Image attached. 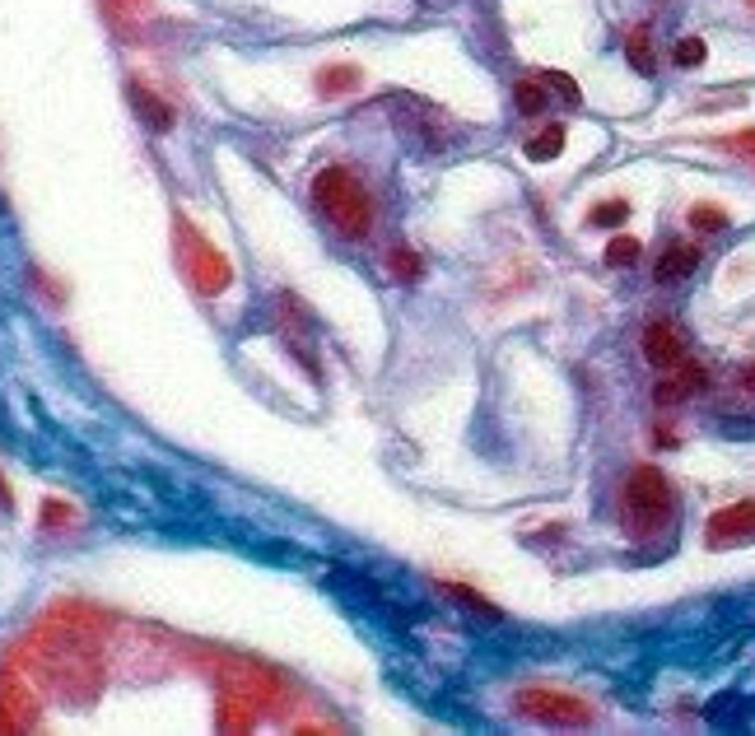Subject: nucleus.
Segmentation results:
<instances>
[{
    "label": "nucleus",
    "mask_w": 755,
    "mask_h": 736,
    "mask_svg": "<svg viewBox=\"0 0 755 736\" xmlns=\"http://www.w3.org/2000/svg\"><path fill=\"white\" fill-rule=\"evenodd\" d=\"M625 219H629L625 201H602V205H592V215H588L592 229H616V224H625Z\"/></svg>",
    "instance_id": "2eb2a0df"
},
{
    "label": "nucleus",
    "mask_w": 755,
    "mask_h": 736,
    "mask_svg": "<svg viewBox=\"0 0 755 736\" xmlns=\"http://www.w3.org/2000/svg\"><path fill=\"white\" fill-rule=\"evenodd\" d=\"M705 388H709L705 368H699V364H676V373L662 378L653 388V401H658V406H676V401H691L695 392H705Z\"/></svg>",
    "instance_id": "423d86ee"
},
{
    "label": "nucleus",
    "mask_w": 755,
    "mask_h": 736,
    "mask_svg": "<svg viewBox=\"0 0 755 736\" xmlns=\"http://www.w3.org/2000/svg\"><path fill=\"white\" fill-rule=\"evenodd\" d=\"M312 201L322 205V215L337 224L345 238H364L374 229V201H368L364 182L350 168H322L312 178Z\"/></svg>",
    "instance_id": "f03ea898"
},
{
    "label": "nucleus",
    "mask_w": 755,
    "mask_h": 736,
    "mask_svg": "<svg viewBox=\"0 0 755 736\" xmlns=\"http://www.w3.org/2000/svg\"><path fill=\"white\" fill-rule=\"evenodd\" d=\"M388 275H392V280H415V275H420V257H415L411 248H397V252L388 257Z\"/></svg>",
    "instance_id": "f3484780"
},
{
    "label": "nucleus",
    "mask_w": 755,
    "mask_h": 736,
    "mask_svg": "<svg viewBox=\"0 0 755 736\" xmlns=\"http://www.w3.org/2000/svg\"><path fill=\"white\" fill-rule=\"evenodd\" d=\"M559 150H565V127H546L541 135L527 140V159L532 164H551Z\"/></svg>",
    "instance_id": "f8f14e48"
},
{
    "label": "nucleus",
    "mask_w": 755,
    "mask_h": 736,
    "mask_svg": "<svg viewBox=\"0 0 755 736\" xmlns=\"http://www.w3.org/2000/svg\"><path fill=\"white\" fill-rule=\"evenodd\" d=\"M541 80H546V90H555V94L565 98V103H574V108H578V103H583V90H578V84L565 75V70H541Z\"/></svg>",
    "instance_id": "dca6fc26"
},
{
    "label": "nucleus",
    "mask_w": 755,
    "mask_h": 736,
    "mask_svg": "<svg viewBox=\"0 0 755 736\" xmlns=\"http://www.w3.org/2000/svg\"><path fill=\"white\" fill-rule=\"evenodd\" d=\"M705 541L713 550H728V546H751L755 541V499H746V503H732V508H723V513H713L709 518V532H705Z\"/></svg>",
    "instance_id": "20e7f679"
},
{
    "label": "nucleus",
    "mask_w": 755,
    "mask_h": 736,
    "mask_svg": "<svg viewBox=\"0 0 755 736\" xmlns=\"http://www.w3.org/2000/svg\"><path fill=\"white\" fill-rule=\"evenodd\" d=\"M672 57H676V66H686V70H691V66H705L709 47H705V38H681Z\"/></svg>",
    "instance_id": "a211bd4d"
},
{
    "label": "nucleus",
    "mask_w": 755,
    "mask_h": 736,
    "mask_svg": "<svg viewBox=\"0 0 755 736\" xmlns=\"http://www.w3.org/2000/svg\"><path fill=\"white\" fill-rule=\"evenodd\" d=\"M127 94H131V103H135V112L145 117L154 131H168V127H173V108H168L164 98H154V94L145 90V84H135V80H131V84H127Z\"/></svg>",
    "instance_id": "6e6552de"
},
{
    "label": "nucleus",
    "mask_w": 755,
    "mask_h": 736,
    "mask_svg": "<svg viewBox=\"0 0 755 736\" xmlns=\"http://www.w3.org/2000/svg\"><path fill=\"white\" fill-rule=\"evenodd\" d=\"M732 145H736V150H742V154H751V159H755V131H742V135H736V140H732Z\"/></svg>",
    "instance_id": "6ab92c4d"
},
{
    "label": "nucleus",
    "mask_w": 755,
    "mask_h": 736,
    "mask_svg": "<svg viewBox=\"0 0 755 736\" xmlns=\"http://www.w3.org/2000/svg\"><path fill=\"white\" fill-rule=\"evenodd\" d=\"M672 513H676L672 480H666L658 466L629 471V480L621 489V522H625V532L635 541H648V536H658L666 522H672Z\"/></svg>",
    "instance_id": "f257e3e1"
},
{
    "label": "nucleus",
    "mask_w": 755,
    "mask_h": 736,
    "mask_svg": "<svg viewBox=\"0 0 755 736\" xmlns=\"http://www.w3.org/2000/svg\"><path fill=\"white\" fill-rule=\"evenodd\" d=\"M644 359L653 368H676L686 359V341H681V331L672 322H648L644 327Z\"/></svg>",
    "instance_id": "39448f33"
},
{
    "label": "nucleus",
    "mask_w": 755,
    "mask_h": 736,
    "mask_svg": "<svg viewBox=\"0 0 755 736\" xmlns=\"http://www.w3.org/2000/svg\"><path fill=\"white\" fill-rule=\"evenodd\" d=\"M691 229H699V234H723L728 229V210H718V205H691Z\"/></svg>",
    "instance_id": "4468645a"
},
{
    "label": "nucleus",
    "mask_w": 755,
    "mask_h": 736,
    "mask_svg": "<svg viewBox=\"0 0 755 736\" xmlns=\"http://www.w3.org/2000/svg\"><path fill=\"white\" fill-rule=\"evenodd\" d=\"M742 388L755 392V364H746V373H742Z\"/></svg>",
    "instance_id": "aec40b11"
},
{
    "label": "nucleus",
    "mask_w": 755,
    "mask_h": 736,
    "mask_svg": "<svg viewBox=\"0 0 755 736\" xmlns=\"http://www.w3.org/2000/svg\"><path fill=\"white\" fill-rule=\"evenodd\" d=\"M639 238H629V234H616V238H611L606 242V266H635V261H639Z\"/></svg>",
    "instance_id": "ddd939ff"
},
{
    "label": "nucleus",
    "mask_w": 755,
    "mask_h": 736,
    "mask_svg": "<svg viewBox=\"0 0 755 736\" xmlns=\"http://www.w3.org/2000/svg\"><path fill=\"white\" fill-rule=\"evenodd\" d=\"M695 266H699V248L672 242V248H662V257H658V280L662 285H676V280H686Z\"/></svg>",
    "instance_id": "0eeeda50"
},
{
    "label": "nucleus",
    "mask_w": 755,
    "mask_h": 736,
    "mask_svg": "<svg viewBox=\"0 0 755 736\" xmlns=\"http://www.w3.org/2000/svg\"><path fill=\"white\" fill-rule=\"evenodd\" d=\"M359 90V70L355 66H327L318 75V94L322 98H341V94H355Z\"/></svg>",
    "instance_id": "9d476101"
},
{
    "label": "nucleus",
    "mask_w": 755,
    "mask_h": 736,
    "mask_svg": "<svg viewBox=\"0 0 755 736\" xmlns=\"http://www.w3.org/2000/svg\"><path fill=\"white\" fill-rule=\"evenodd\" d=\"M514 103H518V112H522V117H541V112H546V80H541V75L518 80Z\"/></svg>",
    "instance_id": "9b49d317"
},
{
    "label": "nucleus",
    "mask_w": 755,
    "mask_h": 736,
    "mask_svg": "<svg viewBox=\"0 0 755 736\" xmlns=\"http://www.w3.org/2000/svg\"><path fill=\"white\" fill-rule=\"evenodd\" d=\"M514 709L546 727H588L592 723V704H583L574 695H559V690H522L514 699Z\"/></svg>",
    "instance_id": "7ed1b4c3"
},
{
    "label": "nucleus",
    "mask_w": 755,
    "mask_h": 736,
    "mask_svg": "<svg viewBox=\"0 0 755 736\" xmlns=\"http://www.w3.org/2000/svg\"><path fill=\"white\" fill-rule=\"evenodd\" d=\"M751 10H755V0H751Z\"/></svg>",
    "instance_id": "412c9836"
},
{
    "label": "nucleus",
    "mask_w": 755,
    "mask_h": 736,
    "mask_svg": "<svg viewBox=\"0 0 755 736\" xmlns=\"http://www.w3.org/2000/svg\"><path fill=\"white\" fill-rule=\"evenodd\" d=\"M625 61L639 70V75H653L658 70V51H653V33H648L644 24L639 28H629V38H625Z\"/></svg>",
    "instance_id": "1a4fd4ad"
}]
</instances>
